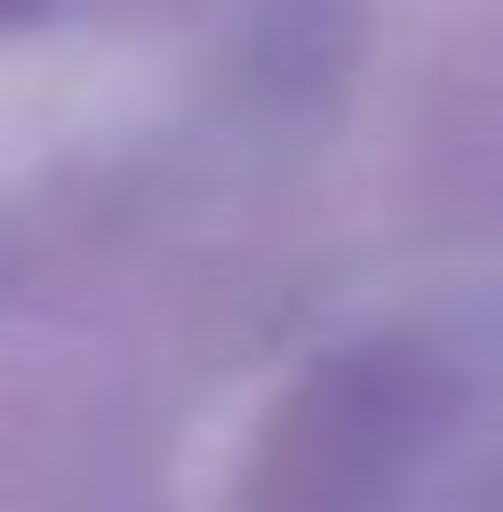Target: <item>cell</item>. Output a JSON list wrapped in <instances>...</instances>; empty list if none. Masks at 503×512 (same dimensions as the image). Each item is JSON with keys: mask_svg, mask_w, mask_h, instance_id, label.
Instances as JSON below:
<instances>
[{"mask_svg": "<svg viewBox=\"0 0 503 512\" xmlns=\"http://www.w3.org/2000/svg\"><path fill=\"white\" fill-rule=\"evenodd\" d=\"M18 9H36V0H0V18H18Z\"/></svg>", "mask_w": 503, "mask_h": 512, "instance_id": "2", "label": "cell"}, {"mask_svg": "<svg viewBox=\"0 0 503 512\" xmlns=\"http://www.w3.org/2000/svg\"><path fill=\"white\" fill-rule=\"evenodd\" d=\"M441 369L414 342H360L315 360L252 441L243 512H378L432 432Z\"/></svg>", "mask_w": 503, "mask_h": 512, "instance_id": "1", "label": "cell"}]
</instances>
